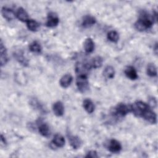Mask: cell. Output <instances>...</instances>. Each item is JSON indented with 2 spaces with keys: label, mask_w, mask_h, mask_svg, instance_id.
I'll return each mask as SVG.
<instances>
[{
  "label": "cell",
  "mask_w": 158,
  "mask_h": 158,
  "mask_svg": "<svg viewBox=\"0 0 158 158\" xmlns=\"http://www.w3.org/2000/svg\"><path fill=\"white\" fill-rule=\"evenodd\" d=\"M157 20V13L151 17L146 13L141 14L138 20L135 23V28L139 31H146L152 27L154 21Z\"/></svg>",
  "instance_id": "obj_1"
},
{
  "label": "cell",
  "mask_w": 158,
  "mask_h": 158,
  "mask_svg": "<svg viewBox=\"0 0 158 158\" xmlns=\"http://www.w3.org/2000/svg\"><path fill=\"white\" fill-rule=\"evenodd\" d=\"M131 112L138 117H141L143 113L148 109L151 108L149 105L141 101H137L133 104L130 105Z\"/></svg>",
  "instance_id": "obj_2"
},
{
  "label": "cell",
  "mask_w": 158,
  "mask_h": 158,
  "mask_svg": "<svg viewBox=\"0 0 158 158\" xmlns=\"http://www.w3.org/2000/svg\"><path fill=\"white\" fill-rule=\"evenodd\" d=\"M76 85L78 91L82 93L86 92L89 89V82L86 75L77 76Z\"/></svg>",
  "instance_id": "obj_3"
},
{
  "label": "cell",
  "mask_w": 158,
  "mask_h": 158,
  "mask_svg": "<svg viewBox=\"0 0 158 158\" xmlns=\"http://www.w3.org/2000/svg\"><path fill=\"white\" fill-rule=\"evenodd\" d=\"M89 64L78 62L75 65V73L77 76L78 75H88L89 70L91 69Z\"/></svg>",
  "instance_id": "obj_4"
},
{
  "label": "cell",
  "mask_w": 158,
  "mask_h": 158,
  "mask_svg": "<svg viewBox=\"0 0 158 158\" xmlns=\"http://www.w3.org/2000/svg\"><path fill=\"white\" fill-rule=\"evenodd\" d=\"M131 112V106L124 103L118 104L115 108V114L118 117H124Z\"/></svg>",
  "instance_id": "obj_5"
},
{
  "label": "cell",
  "mask_w": 158,
  "mask_h": 158,
  "mask_svg": "<svg viewBox=\"0 0 158 158\" xmlns=\"http://www.w3.org/2000/svg\"><path fill=\"white\" fill-rule=\"evenodd\" d=\"M141 117L151 124H155L157 122V115L151 108L146 110Z\"/></svg>",
  "instance_id": "obj_6"
},
{
  "label": "cell",
  "mask_w": 158,
  "mask_h": 158,
  "mask_svg": "<svg viewBox=\"0 0 158 158\" xmlns=\"http://www.w3.org/2000/svg\"><path fill=\"white\" fill-rule=\"evenodd\" d=\"M59 22V19L57 15L54 12H50L48 15V20L46 23L47 27L52 28L56 27Z\"/></svg>",
  "instance_id": "obj_7"
},
{
  "label": "cell",
  "mask_w": 158,
  "mask_h": 158,
  "mask_svg": "<svg viewBox=\"0 0 158 158\" xmlns=\"http://www.w3.org/2000/svg\"><path fill=\"white\" fill-rule=\"evenodd\" d=\"M68 139L69 143L73 149H77L81 147L82 144V141L78 136L68 135Z\"/></svg>",
  "instance_id": "obj_8"
},
{
  "label": "cell",
  "mask_w": 158,
  "mask_h": 158,
  "mask_svg": "<svg viewBox=\"0 0 158 158\" xmlns=\"http://www.w3.org/2000/svg\"><path fill=\"white\" fill-rule=\"evenodd\" d=\"M108 149L110 152L112 153H118L122 149V145L120 143L117 139H112L109 141L108 145Z\"/></svg>",
  "instance_id": "obj_9"
},
{
  "label": "cell",
  "mask_w": 158,
  "mask_h": 158,
  "mask_svg": "<svg viewBox=\"0 0 158 158\" xmlns=\"http://www.w3.org/2000/svg\"><path fill=\"white\" fill-rule=\"evenodd\" d=\"M52 110L56 116H62L64 113V106L63 103L59 101L54 102L52 105Z\"/></svg>",
  "instance_id": "obj_10"
},
{
  "label": "cell",
  "mask_w": 158,
  "mask_h": 158,
  "mask_svg": "<svg viewBox=\"0 0 158 158\" xmlns=\"http://www.w3.org/2000/svg\"><path fill=\"white\" fill-rule=\"evenodd\" d=\"M1 14L2 17L9 21L14 20L16 17V14L11 9L6 7H2Z\"/></svg>",
  "instance_id": "obj_11"
},
{
  "label": "cell",
  "mask_w": 158,
  "mask_h": 158,
  "mask_svg": "<svg viewBox=\"0 0 158 158\" xmlns=\"http://www.w3.org/2000/svg\"><path fill=\"white\" fill-rule=\"evenodd\" d=\"M96 22V20L95 17L92 15H86L83 17L81 22V26L84 28H89L93 25H94Z\"/></svg>",
  "instance_id": "obj_12"
},
{
  "label": "cell",
  "mask_w": 158,
  "mask_h": 158,
  "mask_svg": "<svg viewBox=\"0 0 158 158\" xmlns=\"http://www.w3.org/2000/svg\"><path fill=\"white\" fill-rule=\"evenodd\" d=\"M0 51H1V56H0V63L1 65L3 66L5 65L8 60L7 57V50L4 46V44L2 43V41L1 40V44H0Z\"/></svg>",
  "instance_id": "obj_13"
},
{
  "label": "cell",
  "mask_w": 158,
  "mask_h": 158,
  "mask_svg": "<svg viewBox=\"0 0 158 158\" xmlns=\"http://www.w3.org/2000/svg\"><path fill=\"white\" fill-rule=\"evenodd\" d=\"M72 80H73V77L71 75L65 74L60 78L59 83L62 88H68L71 85Z\"/></svg>",
  "instance_id": "obj_14"
},
{
  "label": "cell",
  "mask_w": 158,
  "mask_h": 158,
  "mask_svg": "<svg viewBox=\"0 0 158 158\" xmlns=\"http://www.w3.org/2000/svg\"><path fill=\"white\" fill-rule=\"evenodd\" d=\"M14 56L16 59V60L20 63L23 66H27L28 64V61L27 59L24 56L23 53L22 51H16L14 52Z\"/></svg>",
  "instance_id": "obj_15"
},
{
  "label": "cell",
  "mask_w": 158,
  "mask_h": 158,
  "mask_svg": "<svg viewBox=\"0 0 158 158\" xmlns=\"http://www.w3.org/2000/svg\"><path fill=\"white\" fill-rule=\"evenodd\" d=\"M16 17L19 20L23 22H27L29 20L28 13L23 7H19L17 9L16 12Z\"/></svg>",
  "instance_id": "obj_16"
},
{
  "label": "cell",
  "mask_w": 158,
  "mask_h": 158,
  "mask_svg": "<svg viewBox=\"0 0 158 158\" xmlns=\"http://www.w3.org/2000/svg\"><path fill=\"white\" fill-rule=\"evenodd\" d=\"M125 74L127 78L131 80H135L138 78L137 72L135 69L132 66H128L125 70Z\"/></svg>",
  "instance_id": "obj_17"
},
{
  "label": "cell",
  "mask_w": 158,
  "mask_h": 158,
  "mask_svg": "<svg viewBox=\"0 0 158 158\" xmlns=\"http://www.w3.org/2000/svg\"><path fill=\"white\" fill-rule=\"evenodd\" d=\"M54 145H55L57 148H62L65 145V139L60 134H56L52 141Z\"/></svg>",
  "instance_id": "obj_18"
},
{
  "label": "cell",
  "mask_w": 158,
  "mask_h": 158,
  "mask_svg": "<svg viewBox=\"0 0 158 158\" xmlns=\"http://www.w3.org/2000/svg\"><path fill=\"white\" fill-rule=\"evenodd\" d=\"M84 49L86 53H91L94 51V43L90 38H88L85 40L84 43Z\"/></svg>",
  "instance_id": "obj_19"
},
{
  "label": "cell",
  "mask_w": 158,
  "mask_h": 158,
  "mask_svg": "<svg viewBox=\"0 0 158 158\" xmlns=\"http://www.w3.org/2000/svg\"><path fill=\"white\" fill-rule=\"evenodd\" d=\"M83 106L85 110L88 114L93 113L94 110V105L92 101L89 99H85L83 101Z\"/></svg>",
  "instance_id": "obj_20"
},
{
  "label": "cell",
  "mask_w": 158,
  "mask_h": 158,
  "mask_svg": "<svg viewBox=\"0 0 158 158\" xmlns=\"http://www.w3.org/2000/svg\"><path fill=\"white\" fill-rule=\"evenodd\" d=\"M38 131L44 137H49L50 136L51 131L49 127L45 123H43L40 125L38 127Z\"/></svg>",
  "instance_id": "obj_21"
},
{
  "label": "cell",
  "mask_w": 158,
  "mask_h": 158,
  "mask_svg": "<svg viewBox=\"0 0 158 158\" xmlns=\"http://www.w3.org/2000/svg\"><path fill=\"white\" fill-rule=\"evenodd\" d=\"M103 75L107 79H112L115 76L114 68L111 65H107L103 71Z\"/></svg>",
  "instance_id": "obj_22"
},
{
  "label": "cell",
  "mask_w": 158,
  "mask_h": 158,
  "mask_svg": "<svg viewBox=\"0 0 158 158\" xmlns=\"http://www.w3.org/2000/svg\"><path fill=\"white\" fill-rule=\"evenodd\" d=\"M26 23L28 29L31 31H36L39 29V23L33 19H29Z\"/></svg>",
  "instance_id": "obj_23"
},
{
  "label": "cell",
  "mask_w": 158,
  "mask_h": 158,
  "mask_svg": "<svg viewBox=\"0 0 158 158\" xmlns=\"http://www.w3.org/2000/svg\"><path fill=\"white\" fill-rule=\"evenodd\" d=\"M29 49L34 53H40L41 51V46L37 41H34L29 44Z\"/></svg>",
  "instance_id": "obj_24"
},
{
  "label": "cell",
  "mask_w": 158,
  "mask_h": 158,
  "mask_svg": "<svg viewBox=\"0 0 158 158\" xmlns=\"http://www.w3.org/2000/svg\"><path fill=\"white\" fill-rule=\"evenodd\" d=\"M102 62H103L102 58L101 56H96L93 59L91 62L89 64L91 68L98 69V68H100L102 66Z\"/></svg>",
  "instance_id": "obj_25"
},
{
  "label": "cell",
  "mask_w": 158,
  "mask_h": 158,
  "mask_svg": "<svg viewBox=\"0 0 158 158\" xmlns=\"http://www.w3.org/2000/svg\"><path fill=\"white\" fill-rule=\"evenodd\" d=\"M146 72H147V74L151 77H156L157 72V68L156 65L154 64H149L147 66Z\"/></svg>",
  "instance_id": "obj_26"
},
{
  "label": "cell",
  "mask_w": 158,
  "mask_h": 158,
  "mask_svg": "<svg viewBox=\"0 0 158 158\" xmlns=\"http://www.w3.org/2000/svg\"><path fill=\"white\" fill-rule=\"evenodd\" d=\"M107 38L109 41L114 42V43H117L119 39V35L118 33L116 31H110L107 33Z\"/></svg>",
  "instance_id": "obj_27"
},
{
  "label": "cell",
  "mask_w": 158,
  "mask_h": 158,
  "mask_svg": "<svg viewBox=\"0 0 158 158\" xmlns=\"http://www.w3.org/2000/svg\"><path fill=\"white\" fill-rule=\"evenodd\" d=\"M85 157H90V158H98V152L96 151L91 150V151H89L87 153V154Z\"/></svg>",
  "instance_id": "obj_28"
},
{
  "label": "cell",
  "mask_w": 158,
  "mask_h": 158,
  "mask_svg": "<svg viewBox=\"0 0 158 158\" xmlns=\"http://www.w3.org/2000/svg\"><path fill=\"white\" fill-rule=\"evenodd\" d=\"M156 104H157V102H156V100L155 98H151L150 100H149V106L151 107H154L155 106H156Z\"/></svg>",
  "instance_id": "obj_29"
},
{
  "label": "cell",
  "mask_w": 158,
  "mask_h": 158,
  "mask_svg": "<svg viewBox=\"0 0 158 158\" xmlns=\"http://www.w3.org/2000/svg\"><path fill=\"white\" fill-rule=\"evenodd\" d=\"M1 144H6V141L2 135H1Z\"/></svg>",
  "instance_id": "obj_30"
},
{
  "label": "cell",
  "mask_w": 158,
  "mask_h": 158,
  "mask_svg": "<svg viewBox=\"0 0 158 158\" xmlns=\"http://www.w3.org/2000/svg\"><path fill=\"white\" fill-rule=\"evenodd\" d=\"M154 50H155V53L157 54V43L155 44Z\"/></svg>",
  "instance_id": "obj_31"
}]
</instances>
